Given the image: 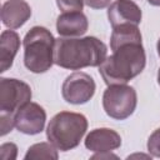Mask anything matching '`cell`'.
Masks as SVG:
<instances>
[{
	"mask_svg": "<svg viewBox=\"0 0 160 160\" xmlns=\"http://www.w3.org/2000/svg\"><path fill=\"white\" fill-rule=\"evenodd\" d=\"M106 45L95 36L55 39L54 64L69 70L100 66L106 59Z\"/></svg>",
	"mask_w": 160,
	"mask_h": 160,
	"instance_id": "1",
	"label": "cell"
},
{
	"mask_svg": "<svg viewBox=\"0 0 160 160\" xmlns=\"http://www.w3.org/2000/svg\"><path fill=\"white\" fill-rule=\"evenodd\" d=\"M111 51L112 54L106 56L99 66V72L106 85L126 84L144 70L146 56L141 41L121 44Z\"/></svg>",
	"mask_w": 160,
	"mask_h": 160,
	"instance_id": "2",
	"label": "cell"
},
{
	"mask_svg": "<svg viewBox=\"0 0 160 160\" xmlns=\"http://www.w3.org/2000/svg\"><path fill=\"white\" fill-rule=\"evenodd\" d=\"M88 130V120L82 114L71 111L58 112L48 124V140L60 151L76 148Z\"/></svg>",
	"mask_w": 160,
	"mask_h": 160,
	"instance_id": "3",
	"label": "cell"
},
{
	"mask_svg": "<svg viewBox=\"0 0 160 160\" xmlns=\"http://www.w3.org/2000/svg\"><path fill=\"white\" fill-rule=\"evenodd\" d=\"M22 45L24 64L29 71L34 74H41L52 66L55 39L46 28H31L26 32Z\"/></svg>",
	"mask_w": 160,
	"mask_h": 160,
	"instance_id": "4",
	"label": "cell"
},
{
	"mask_svg": "<svg viewBox=\"0 0 160 160\" xmlns=\"http://www.w3.org/2000/svg\"><path fill=\"white\" fill-rule=\"evenodd\" d=\"M31 100V88L18 79H0V134L6 135L15 128V115Z\"/></svg>",
	"mask_w": 160,
	"mask_h": 160,
	"instance_id": "5",
	"label": "cell"
},
{
	"mask_svg": "<svg viewBox=\"0 0 160 160\" xmlns=\"http://www.w3.org/2000/svg\"><path fill=\"white\" fill-rule=\"evenodd\" d=\"M136 104V91L126 84L108 85L102 95V108L106 115L115 120L128 119L135 111Z\"/></svg>",
	"mask_w": 160,
	"mask_h": 160,
	"instance_id": "6",
	"label": "cell"
},
{
	"mask_svg": "<svg viewBox=\"0 0 160 160\" xmlns=\"http://www.w3.org/2000/svg\"><path fill=\"white\" fill-rule=\"evenodd\" d=\"M95 89V81L89 74L75 71L66 76V79L64 80L61 94L66 102L81 105L88 102L94 96Z\"/></svg>",
	"mask_w": 160,
	"mask_h": 160,
	"instance_id": "7",
	"label": "cell"
},
{
	"mask_svg": "<svg viewBox=\"0 0 160 160\" xmlns=\"http://www.w3.org/2000/svg\"><path fill=\"white\" fill-rule=\"evenodd\" d=\"M46 121L45 110L36 102H26L15 115V128L26 135H36L44 130Z\"/></svg>",
	"mask_w": 160,
	"mask_h": 160,
	"instance_id": "8",
	"label": "cell"
},
{
	"mask_svg": "<svg viewBox=\"0 0 160 160\" xmlns=\"http://www.w3.org/2000/svg\"><path fill=\"white\" fill-rule=\"evenodd\" d=\"M142 14L132 0H115L108 9V19L112 28L125 24L139 25Z\"/></svg>",
	"mask_w": 160,
	"mask_h": 160,
	"instance_id": "9",
	"label": "cell"
},
{
	"mask_svg": "<svg viewBox=\"0 0 160 160\" xmlns=\"http://www.w3.org/2000/svg\"><path fill=\"white\" fill-rule=\"evenodd\" d=\"M121 145L120 135L109 128H99L91 130L85 138V146L94 152H111Z\"/></svg>",
	"mask_w": 160,
	"mask_h": 160,
	"instance_id": "10",
	"label": "cell"
},
{
	"mask_svg": "<svg viewBox=\"0 0 160 160\" xmlns=\"http://www.w3.org/2000/svg\"><path fill=\"white\" fill-rule=\"evenodd\" d=\"M31 16V8L25 0H8L1 8L2 24L9 29H19Z\"/></svg>",
	"mask_w": 160,
	"mask_h": 160,
	"instance_id": "11",
	"label": "cell"
},
{
	"mask_svg": "<svg viewBox=\"0 0 160 160\" xmlns=\"http://www.w3.org/2000/svg\"><path fill=\"white\" fill-rule=\"evenodd\" d=\"M89 21L85 14L81 11L62 12L58 16L56 30L59 35L64 38H76L81 36L88 31Z\"/></svg>",
	"mask_w": 160,
	"mask_h": 160,
	"instance_id": "12",
	"label": "cell"
},
{
	"mask_svg": "<svg viewBox=\"0 0 160 160\" xmlns=\"http://www.w3.org/2000/svg\"><path fill=\"white\" fill-rule=\"evenodd\" d=\"M20 48V38L14 30H4L0 35V71L11 68L15 55Z\"/></svg>",
	"mask_w": 160,
	"mask_h": 160,
	"instance_id": "13",
	"label": "cell"
},
{
	"mask_svg": "<svg viewBox=\"0 0 160 160\" xmlns=\"http://www.w3.org/2000/svg\"><path fill=\"white\" fill-rule=\"evenodd\" d=\"M141 41V32L138 25L125 24L112 28L111 38H110V49H114L121 44Z\"/></svg>",
	"mask_w": 160,
	"mask_h": 160,
	"instance_id": "14",
	"label": "cell"
},
{
	"mask_svg": "<svg viewBox=\"0 0 160 160\" xmlns=\"http://www.w3.org/2000/svg\"><path fill=\"white\" fill-rule=\"evenodd\" d=\"M59 158V154H58V149L49 141V142H38V144H34L31 145L24 159L25 160H32V159H54L56 160Z\"/></svg>",
	"mask_w": 160,
	"mask_h": 160,
	"instance_id": "15",
	"label": "cell"
},
{
	"mask_svg": "<svg viewBox=\"0 0 160 160\" xmlns=\"http://www.w3.org/2000/svg\"><path fill=\"white\" fill-rule=\"evenodd\" d=\"M84 4V0H56V5L62 12L81 11Z\"/></svg>",
	"mask_w": 160,
	"mask_h": 160,
	"instance_id": "16",
	"label": "cell"
},
{
	"mask_svg": "<svg viewBox=\"0 0 160 160\" xmlns=\"http://www.w3.org/2000/svg\"><path fill=\"white\" fill-rule=\"evenodd\" d=\"M148 151L155 156L160 158V128L156 129L148 139Z\"/></svg>",
	"mask_w": 160,
	"mask_h": 160,
	"instance_id": "17",
	"label": "cell"
},
{
	"mask_svg": "<svg viewBox=\"0 0 160 160\" xmlns=\"http://www.w3.org/2000/svg\"><path fill=\"white\" fill-rule=\"evenodd\" d=\"M0 155L4 160H12L16 159L18 155V148L12 142H5L0 146Z\"/></svg>",
	"mask_w": 160,
	"mask_h": 160,
	"instance_id": "18",
	"label": "cell"
},
{
	"mask_svg": "<svg viewBox=\"0 0 160 160\" xmlns=\"http://www.w3.org/2000/svg\"><path fill=\"white\" fill-rule=\"evenodd\" d=\"M84 2L91 9H104L110 4V0H84Z\"/></svg>",
	"mask_w": 160,
	"mask_h": 160,
	"instance_id": "19",
	"label": "cell"
},
{
	"mask_svg": "<svg viewBox=\"0 0 160 160\" xmlns=\"http://www.w3.org/2000/svg\"><path fill=\"white\" fill-rule=\"evenodd\" d=\"M148 2L154 6H160V0H148Z\"/></svg>",
	"mask_w": 160,
	"mask_h": 160,
	"instance_id": "20",
	"label": "cell"
},
{
	"mask_svg": "<svg viewBox=\"0 0 160 160\" xmlns=\"http://www.w3.org/2000/svg\"><path fill=\"white\" fill-rule=\"evenodd\" d=\"M156 49H158V55L160 58V39L158 40V44H156Z\"/></svg>",
	"mask_w": 160,
	"mask_h": 160,
	"instance_id": "21",
	"label": "cell"
},
{
	"mask_svg": "<svg viewBox=\"0 0 160 160\" xmlns=\"http://www.w3.org/2000/svg\"><path fill=\"white\" fill-rule=\"evenodd\" d=\"M158 82H159V85H160V69L158 70Z\"/></svg>",
	"mask_w": 160,
	"mask_h": 160,
	"instance_id": "22",
	"label": "cell"
}]
</instances>
